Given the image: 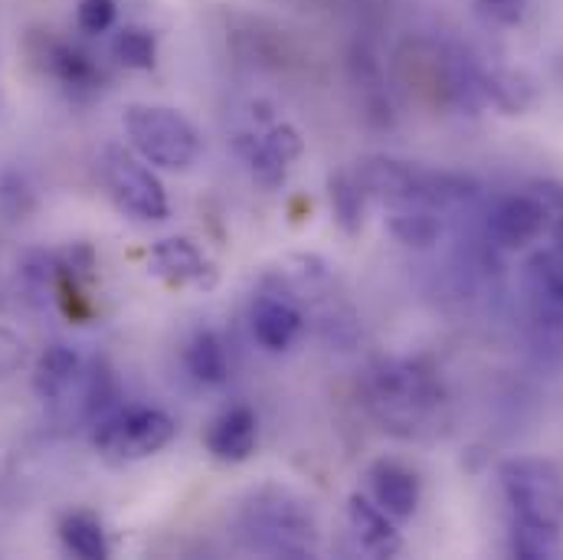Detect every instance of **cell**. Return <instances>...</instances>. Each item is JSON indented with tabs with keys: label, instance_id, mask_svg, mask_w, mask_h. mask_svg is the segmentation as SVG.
I'll list each match as a JSON object with an SVG mask.
<instances>
[{
	"label": "cell",
	"instance_id": "cell-13",
	"mask_svg": "<svg viewBox=\"0 0 563 560\" xmlns=\"http://www.w3.org/2000/svg\"><path fill=\"white\" fill-rule=\"evenodd\" d=\"M298 154H301V135L291 125H273L260 139L243 144V157L263 187H279L288 167L298 161Z\"/></svg>",
	"mask_w": 563,
	"mask_h": 560
},
{
	"label": "cell",
	"instance_id": "cell-1",
	"mask_svg": "<svg viewBox=\"0 0 563 560\" xmlns=\"http://www.w3.org/2000/svg\"><path fill=\"white\" fill-rule=\"evenodd\" d=\"M236 538L266 558H314L318 521L308 502L276 482L256 485L236 505Z\"/></svg>",
	"mask_w": 563,
	"mask_h": 560
},
{
	"label": "cell",
	"instance_id": "cell-3",
	"mask_svg": "<svg viewBox=\"0 0 563 560\" xmlns=\"http://www.w3.org/2000/svg\"><path fill=\"white\" fill-rule=\"evenodd\" d=\"M498 482L515 521L563 531V472L541 455H515L498 465Z\"/></svg>",
	"mask_w": 563,
	"mask_h": 560
},
{
	"label": "cell",
	"instance_id": "cell-18",
	"mask_svg": "<svg viewBox=\"0 0 563 560\" xmlns=\"http://www.w3.org/2000/svg\"><path fill=\"white\" fill-rule=\"evenodd\" d=\"M390 233L404 243V246H413V250H429L432 243H439V233H442V217H439V207L432 204H397L390 207Z\"/></svg>",
	"mask_w": 563,
	"mask_h": 560
},
{
	"label": "cell",
	"instance_id": "cell-5",
	"mask_svg": "<svg viewBox=\"0 0 563 560\" xmlns=\"http://www.w3.org/2000/svg\"><path fill=\"white\" fill-rule=\"evenodd\" d=\"M177 436V422L164 410L154 407H115L102 420H96L92 429V446L99 449L102 459L109 462H141Z\"/></svg>",
	"mask_w": 563,
	"mask_h": 560
},
{
	"label": "cell",
	"instance_id": "cell-14",
	"mask_svg": "<svg viewBox=\"0 0 563 560\" xmlns=\"http://www.w3.org/2000/svg\"><path fill=\"white\" fill-rule=\"evenodd\" d=\"M347 525H351L357 545L371 558H397L404 551V535L397 528V518H390L367 495H351L347 498Z\"/></svg>",
	"mask_w": 563,
	"mask_h": 560
},
{
	"label": "cell",
	"instance_id": "cell-6",
	"mask_svg": "<svg viewBox=\"0 0 563 560\" xmlns=\"http://www.w3.org/2000/svg\"><path fill=\"white\" fill-rule=\"evenodd\" d=\"M102 180L122 213L135 217L141 223L167 220L170 213L167 190L141 154H132L122 144H109L102 151Z\"/></svg>",
	"mask_w": 563,
	"mask_h": 560
},
{
	"label": "cell",
	"instance_id": "cell-16",
	"mask_svg": "<svg viewBox=\"0 0 563 560\" xmlns=\"http://www.w3.org/2000/svg\"><path fill=\"white\" fill-rule=\"evenodd\" d=\"M482 99L501 109L505 116H525L538 106V83L521 69H501V66H482L478 69Z\"/></svg>",
	"mask_w": 563,
	"mask_h": 560
},
{
	"label": "cell",
	"instance_id": "cell-7",
	"mask_svg": "<svg viewBox=\"0 0 563 560\" xmlns=\"http://www.w3.org/2000/svg\"><path fill=\"white\" fill-rule=\"evenodd\" d=\"M551 227H554V217L534 187L501 197L488 217V233L505 250H521L528 243H538L544 233H551Z\"/></svg>",
	"mask_w": 563,
	"mask_h": 560
},
{
	"label": "cell",
	"instance_id": "cell-22",
	"mask_svg": "<svg viewBox=\"0 0 563 560\" xmlns=\"http://www.w3.org/2000/svg\"><path fill=\"white\" fill-rule=\"evenodd\" d=\"M112 56L125 66V69H135V73H147L154 69L157 63V36L147 30V26H122L112 40Z\"/></svg>",
	"mask_w": 563,
	"mask_h": 560
},
{
	"label": "cell",
	"instance_id": "cell-8",
	"mask_svg": "<svg viewBox=\"0 0 563 560\" xmlns=\"http://www.w3.org/2000/svg\"><path fill=\"white\" fill-rule=\"evenodd\" d=\"M33 59L49 79H56L69 92H96V89H102V79H106L102 69L96 66V59L86 50H79L69 40H59L53 33H40L33 40Z\"/></svg>",
	"mask_w": 563,
	"mask_h": 560
},
{
	"label": "cell",
	"instance_id": "cell-28",
	"mask_svg": "<svg viewBox=\"0 0 563 560\" xmlns=\"http://www.w3.org/2000/svg\"><path fill=\"white\" fill-rule=\"evenodd\" d=\"M551 237H554V243H558V250H563V217L554 223V230H551Z\"/></svg>",
	"mask_w": 563,
	"mask_h": 560
},
{
	"label": "cell",
	"instance_id": "cell-12",
	"mask_svg": "<svg viewBox=\"0 0 563 560\" xmlns=\"http://www.w3.org/2000/svg\"><path fill=\"white\" fill-rule=\"evenodd\" d=\"M151 273L167 285H213L217 273L200 246L187 237H167L151 246Z\"/></svg>",
	"mask_w": 563,
	"mask_h": 560
},
{
	"label": "cell",
	"instance_id": "cell-15",
	"mask_svg": "<svg viewBox=\"0 0 563 560\" xmlns=\"http://www.w3.org/2000/svg\"><path fill=\"white\" fill-rule=\"evenodd\" d=\"M256 442H260V420L250 407L236 404V407H227L217 420L210 422L207 429V449L213 459L220 462H246L253 452H256Z\"/></svg>",
	"mask_w": 563,
	"mask_h": 560
},
{
	"label": "cell",
	"instance_id": "cell-24",
	"mask_svg": "<svg viewBox=\"0 0 563 560\" xmlns=\"http://www.w3.org/2000/svg\"><path fill=\"white\" fill-rule=\"evenodd\" d=\"M33 207H36V197H33L30 184L20 174H3L0 177V210L10 220H23Z\"/></svg>",
	"mask_w": 563,
	"mask_h": 560
},
{
	"label": "cell",
	"instance_id": "cell-17",
	"mask_svg": "<svg viewBox=\"0 0 563 560\" xmlns=\"http://www.w3.org/2000/svg\"><path fill=\"white\" fill-rule=\"evenodd\" d=\"M184 367L200 387H223L230 381V354L217 331L200 328L184 344Z\"/></svg>",
	"mask_w": 563,
	"mask_h": 560
},
{
	"label": "cell",
	"instance_id": "cell-23",
	"mask_svg": "<svg viewBox=\"0 0 563 560\" xmlns=\"http://www.w3.org/2000/svg\"><path fill=\"white\" fill-rule=\"evenodd\" d=\"M56 279H59V263L46 253H30L20 263V292L33 308H43L49 301Z\"/></svg>",
	"mask_w": 563,
	"mask_h": 560
},
{
	"label": "cell",
	"instance_id": "cell-27",
	"mask_svg": "<svg viewBox=\"0 0 563 560\" xmlns=\"http://www.w3.org/2000/svg\"><path fill=\"white\" fill-rule=\"evenodd\" d=\"M23 361H26V344L13 331L0 328V381L13 377L23 367Z\"/></svg>",
	"mask_w": 563,
	"mask_h": 560
},
{
	"label": "cell",
	"instance_id": "cell-20",
	"mask_svg": "<svg viewBox=\"0 0 563 560\" xmlns=\"http://www.w3.org/2000/svg\"><path fill=\"white\" fill-rule=\"evenodd\" d=\"M59 541L69 554L82 560L109 558V538L102 531V521L89 512H69L59 521Z\"/></svg>",
	"mask_w": 563,
	"mask_h": 560
},
{
	"label": "cell",
	"instance_id": "cell-21",
	"mask_svg": "<svg viewBox=\"0 0 563 560\" xmlns=\"http://www.w3.org/2000/svg\"><path fill=\"white\" fill-rule=\"evenodd\" d=\"M511 558L521 560H558L561 558V531L528 525V521H511V538H508Z\"/></svg>",
	"mask_w": 563,
	"mask_h": 560
},
{
	"label": "cell",
	"instance_id": "cell-26",
	"mask_svg": "<svg viewBox=\"0 0 563 560\" xmlns=\"http://www.w3.org/2000/svg\"><path fill=\"white\" fill-rule=\"evenodd\" d=\"M475 7L492 26H521L531 10V0H475Z\"/></svg>",
	"mask_w": 563,
	"mask_h": 560
},
{
	"label": "cell",
	"instance_id": "cell-25",
	"mask_svg": "<svg viewBox=\"0 0 563 560\" xmlns=\"http://www.w3.org/2000/svg\"><path fill=\"white\" fill-rule=\"evenodd\" d=\"M115 17H119L115 0H79V7H76V23L89 36L109 33L115 26Z\"/></svg>",
	"mask_w": 563,
	"mask_h": 560
},
{
	"label": "cell",
	"instance_id": "cell-2",
	"mask_svg": "<svg viewBox=\"0 0 563 560\" xmlns=\"http://www.w3.org/2000/svg\"><path fill=\"white\" fill-rule=\"evenodd\" d=\"M367 397L377 420L387 429L410 436L442 410L445 387L432 364L413 358H390L374 364L367 377Z\"/></svg>",
	"mask_w": 563,
	"mask_h": 560
},
{
	"label": "cell",
	"instance_id": "cell-4",
	"mask_svg": "<svg viewBox=\"0 0 563 560\" xmlns=\"http://www.w3.org/2000/svg\"><path fill=\"white\" fill-rule=\"evenodd\" d=\"M125 135L141 157L161 171H187L203 151L194 122L170 106H129Z\"/></svg>",
	"mask_w": 563,
	"mask_h": 560
},
{
	"label": "cell",
	"instance_id": "cell-19",
	"mask_svg": "<svg viewBox=\"0 0 563 560\" xmlns=\"http://www.w3.org/2000/svg\"><path fill=\"white\" fill-rule=\"evenodd\" d=\"M328 194H331V210H334V220L341 223L344 233H361L364 227V217H367V204H371V194L364 190L357 171H341L328 180Z\"/></svg>",
	"mask_w": 563,
	"mask_h": 560
},
{
	"label": "cell",
	"instance_id": "cell-11",
	"mask_svg": "<svg viewBox=\"0 0 563 560\" xmlns=\"http://www.w3.org/2000/svg\"><path fill=\"white\" fill-rule=\"evenodd\" d=\"M82 358L69 348V344H49L40 361H36V371H33V391L43 404H49L53 410H66V404L73 400L79 381H82Z\"/></svg>",
	"mask_w": 563,
	"mask_h": 560
},
{
	"label": "cell",
	"instance_id": "cell-10",
	"mask_svg": "<svg viewBox=\"0 0 563 560\" xmlns=\"http://www.w3.org/2000/svg\"><path fill=\"white\" fill-rule=\"evenodd\" d=\"M367 485H371V498L397 521H410L420 508V475L404 465L400 459H377L367 469Z\"/></svg>",
	"mask_w": 563,
	"mask_h": 560
},
{
	"label": "cell",
	"instance_id": "cell-9",
	"mask_svg": "<svg viewBox=\"0 0 563 560\" xmlns=\"http://www.w3.org/2000/svg\"><path fill=\"white\" fill-rule=\"evenodd\" d=\"M250 325H253V338L260 341V348L279 354L298 341V334L305 328V315L288 292L269 288V292L256 295L253 311H250Z\"/></svg>",
	"mask_w": 563,
	"mask_h": 560
}]
</instances>
